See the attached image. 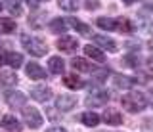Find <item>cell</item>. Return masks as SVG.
Returning a JSON list of instances; mask_svg holds the SVG:
<instances>
[{
  "label": "cell",
  "mask_w": 153,
  "mask_h": 132,
  "mask_svg": "<svg viewBox=\"0 0 153 132\" xmlns=\"http://www.w3.org/2000/svg\"><path fill=\"white\" fill-rule=\"evenodd\" d=\"M121 103H123V107L126 111L138 113V111L146 109L147 98H146V94H142V92H128V94H124L121 98Z\"/></svg>",
  "instance_id": "1"
},
{
  "label": "cell",
  "mask_w": 153,
  "mask_h": 132,
  "mask_svg": "<svg viewBox=\"0 0 153 132\" xmlns=\"http://www.w3.org/2000/svg\"><path fill=\"white\" fill-rule=\"evenodd\" d=\"M21 44L25 46V50L35 58H42L46 56L48 46L42 39H36V36H29V35H21Z\"/></svg>",
  "instance_id": "2"
},
{
  "label": "cell",
  "mask_w": 153,
  "mask_h": 132,
  "mask_svg": "<svg viewBox=\"0 0 153 132\" xmlns=\"http://www.w3.org/2000/svg\"><path fill=\"white\" fill-rule=\"evenodd\" d=\"M23 121H25V125L29 126V128L36 130V128H40V125H42V115L38 113L36 107L25 105L23 107Z\"/></svg>",
  "instance_id": "3"
},
{
  "label": "cell",
  "mask_w": 153,
  "mask_h": 132,
  "mask_svg": "<svg viewBox=\"0 0 153 132\" xmlns=\"http://www.w3.org/2000/svg\"><path fill=\"white\" fill-rule=\"evenodd\" d=\"M109 98H111V94L107 90H92L90 96L86 98V105L88 107H102L109 102Z\"/></svg>",
  "instance_id": "4"
},
{
  "label": "cell",
  "mask_w": 153,
  "mask_h": 132,
  "mask_svg": "<svg viewBox=\"0 0 153 132\" xmlns=\"http://www.w3.org/2000/svg\"><path fill=\"white\" fill-rule=\"evenodd\" d=\"M4 98H6V103L10 107H25V102H27V96L23 92H17V90H8L4 94Z\"/></svg>",
  "instance_id": "5"
},
{
  "label": "cell",
  "mask_w": 153,
  "mask_h": 132,
  "mask_svg": "<svg viewBox=\"0 0 153 132\" xmlns=\"http://www.w3.org/2000/svg\"><path fill=\"white\" fill-rule=\"evenodd\" d=\"M76 105V98L73 94H59L56 98V109L59 111H71Z\"/></svg>",
  "instance_id": "6"
},
{
  "label": "cell",
  "mask_w": 153,
  "mask_h": 132,
  "mask_svg": "<svg viewBox=\"0 0 153 132\" xmlns=\"http://www.w3.org/2000/svg\"><path fill=\"white\" fill-rule=\"evenodd\" d=\"M31 98L40 103H46L48 100L52 98V88H48L46 84H38V86H33L31 88Z\"/></svg>",
  "instance_id": "7"
},
{
  "label": "cell",
  "mask_w": 153,
  "mask_h": 132,
  "mask_svg": "<svg viewBox=\"0 0 153 132\" xmlns=\"http://www.w3.org/2000/svg\"><path fill=\"white\" fill-rule=\"evenodd\" d=\"M56 44H57V48L63 50V52H75L76 48H79V40H76L75 36H71V35H63V36H59Z\"/></svg>",
  "instance_id": "8"
},
{
  "label": "cell",
  "mask_w": 153,
  "mask_h": 132,
  "mask_svg": "<svg viewBox=\"0 0 153 132\" xmlns=\"http://www.w3.org/2000/svg\"><path fill=\"white\" fill-rule=\"evenodd\" d=\"M94 44L100 46V48H103V50H107V52H111V54H115V52L119 50L117 42L113 39H109V36H103V35H96L94 36Z\"/></svg>",
  "instance_id": "9"
},
{
  "label": "cell",
  "mask_w": 153,
  "mask_h": 132,
  "mask_svg": "<svg viewBox=\"0 0 153 132\" xmlns=\"http://www.w3.org/2000/svg\"><path fill=\"white\" fill-rule=\"evenodd\" d=\"M2 128L8 130V132H21L23 126H21V122H19L13 115H4L2 117Z\"/></svg>",
  "instance_id": "10"
},
{
  "label": "cell",
  "mask_w": 153,
  "mask_h": 132,
  "mask_svg": "<svg viewBox=\"0 0 153 132\" xmlns=\"http://www.w3.org/2000/svg\"><path fill=\"white\" fill-rule=\"evenodd\" d=\"M17 81L19 79H17L16 71H10V69H2V71H0V84H2V86H6V88L16 86Z\"/></svg>",
  "instance_id": "11"
},
{
  "label": "cell",
  "mask_w": 153,
  "mask_h": 132,
  "mask_svg": "<svg viewBox=\"0 0 153 132\" xmlns=\"http://www.w3.org/2000/svg\"><path fill=\"white\" fill-rule=\"evenodd\" d=\"M102 119L105 121V125H109V126H119L123 122V115L117 109H105Z\"/></svg>",
  "instance_id": "12"
},
{
  "label": "cell",
  "mask_w": 153,
  "mask_h": 132,
  "mask_svg": "<svg viewBox=\"0 0 153 132\" xmlns=\"http://www.w3.org/2000/svg\"><path fill=\"white\" fill-rule=\"evenodd\" d=\"M25 73H27L31 79H35V81H42V79H46V71H44V69H42L38 63H27Z\"/></svg>",
  "instance_id": "13"
},
{
  "label": "cell",
  "mask_w": 153,
  "mask_h": 132,
  "mask_svg": "<svg viewBox=\"0 0 153 132\" xmlns=\"http://www.w3.org/2000/svg\"><path fill=\"white\" fill-rule=\"evenodd\" d=\"M84 54L88 56L90 59H94V61H100V63H102V61H105V54H103V52L98 48V46L86 44V46H84Z\"/></svg>",
  "instance_id": "14"
},
{
  "label": "cell",
  "mask_w": 153,
  "mask_h": 132,
  "mask_svg": "<svg viewBox=\"0 0 153 132\" xmlns=\"http://www.w3.org/2000/svg\"><path fill=\"white\" fill-rule=\"evenodd\" d=\"M71 65H73L75 71H82V73H90V71H94V65L90 63L88 59H84V58H75L73 61H71Z\"/></svg>",
  "instance_id": "15"
},
{
  "label": "cell",
  "mask_w": 153,
  "mask_h": 132,
  "mask_svg": "<svg viewBox=\"0 0 153 132\" xmlns=\"http://www.w3.org/2000/svg\"><path fill=\"white\" fill-rule=\"evenodd\" d=\"M80 122L86 125V126H90V128H94V126L100 125V115L94 113V111H86V113L80 115Z\"/></svg>",
  "instance_id": "16"
},
{
  "label": "cell",
  "mask_w": 153,
  "mask_h": 132,
  "mask_svg": "<svg viewBox=\"0 0 153 132\" xmlns=\"http://www.w3.org/2000/svg\"><path fill=\"white\" fill-rule=\"evenodd\" d=\"M134 79H130V77H124V75H115L113 77V86L115 88H124V90H126V88H132L134 86Z\"/></svg>",
  "instance_id": "17"
},
{
  "label": "cell",
  "mask_w": 153,
  "mask_h": 132,
  "mask_svg": "<svg viewBox=\"0 0 153 132\" xmlns=\"http://www.w3.org/2000/svg\"><path fill=\"white\" fill-rule=\"evenodd\" d=\"M48 69L54 75H61L65 69V61L61 58H57V56H54V58H50V61H48Z\"/></svg>",
  "instance_id": "18"
},
{
  "label": "cell",
  "mask_w": 153,
  "mask_h": 132,
  "mask_svg": "<svg viewBox=\"0 0 153 132\" xmlns=\"http://www.w3.org/2000/svg\"><path fill=\"white\" fill-rule=\"evenodd\" d=\"M6 63L12 69H19L23 65V56L19 54V52H8L6 54Z\"/></svg>",
  "instance_id": "19"
},
{
  "label": "cell",
  "mask_w": 153,
  "mask_h": 132,
  "mask_svg": "<svg viewBox=\"0 0 153 132\" xmlns=\"http://www.w3.org/2000/svg\"><path fill=\"white\" fill-rule=\"evenodd\" d=\"M63 84L67 88H73V90H79V88L84 86V81L80 77H76V75H67L63 77Z\"/></svg>",
  "instance_id": "20"
},
{
  "label": "cell",
  "mask_w": 153,
  "mask_h": 132,
  "mask_svg": "<svg viewBox=\"0 0 153 132\" xmlns=\"http://www.w3.org/2000/svg\"><path fill=\"white\" fill-rule=\"evenodd\" d=\"M17 25L12 17H0V33H16Z\"/></svg>",
  "instance_id": "21"
},
{
  "label": "cell",
  "mask_w": 153,
  "mask_h": 132,
  "mask_svg": "<svg viewBox=\"0 0 153 132\" xmlns=\"http://www.w3.org/2000/svg\"><path fill=\"white\" fill-rule=\"evenodd\" d=\"M98 27L103 31H113L117 29V21L113 17H98Z\"/></svg>",
  "instance_id": "22"
},
{
  "label": "cell",
  "mask_w": 153,
  "mask_h": 132,
  "mask_svg": "<svg viewBox=\"0 0 153 132\" xmlns=\"http://www.w3.org/2000/svg\"><path fill=\"white\" fill-rule=\"evenodd\" d=\"M6 8H8V12L16 17H19L23 13V8H21V2H19V0H6Z\"/></svg>",
  "instance_id": "23"
},
{
  "label": "cell",
  "mask_w": 153,
  "mask_h": 132,
  "mask_svg": "<svg viewBox=\"0 0 153 132\" xmlns=\"http://www.w3.org/2000/svg\"><path fill=\"white\" fill-rule=\"evenodd\" d=\"M69 25L73 27V29H76L80 35H90V27L84 25V23H80L79 19H75V17H71V19H69Z\"/></svg>",
  "instance_id": "24"
},
{
  "label": "cell",
  "mask_w": 153,
  "mask_h": 132,
  "mask_svg": "<svg viewBox=\"0 0 153 132\" xmlns=\"http://www.w3.org/2000/svg\"><path fill=\"white\" fill-rule=\"evenodd\" d=\"M65 29H67V23L61 19V17H56V19L50 23V31L52 33H65Z\"/></svg>",
  "instance_id": "25"
},
{
  "label": "cell",
  "mask_w": 153,
  "mask_h": 132,
  "mask_svg": "<svg viewBox=\"0 0 153 132\" xmlns=\"http://www.w3.org/2000/svg\"><path fill=\"white\" fill-rule=\"evenodd\" d=\"M117 29L121 31V33H132V23H130V19L123 17L121 21H117Z\"/></svg>",
  "instance_id": "26"
},
{
  "label": "cell",
  "mask_w": 153,
  "mask_h": 132,
  "mask_svg": "<svg viewBox=\"0 0 153 132\" xmlns=\"http://www.w3.org/2000/svg\"><path fill=\"white\" fill-rule=\"evenodd\" d=\"M59 8L61 10H65V12H75L76 10V2L75 0H59Z\"/></svg>",
  "instance_id": "27"
},
{
  "label": "cell",
  "mask_w": 153,
  "mask_h": 132,
  "mask_svg": "<svg viewBox=\"0 0 153 132\" xmlns=\"http://www.w3.org/2000/svg\"><path fill=\"white\" fill-rule=\"evenodd\" d=\"M98 6H100L98 0H88V4H86V8H88V10H96Z\"/></svg>",
  "instance_id": "28"
},
{
  "label": "cell",
  "mask_w": 153,
  "mask_h": 132,
  "mask_svg": "<svg viewBox=\"0 0 153 132\" xmlns=\"http://www.w3.org/2000/svg\"><path fill=\"white\" fill-rule=\"evenodd\" d=\"M46 132H67L63 126H52V128H48Z\"/></svg>",
  "instance_id": "29"
},
{
  "label": "cell",
  "mask_w": 153,
  "mask_h": 132,
  "mask_svg": "<svg viewBox=\"0 0 153 132\" xmlns=\"http://www.w3.org/2000/svg\"><path fill=\"white\" fill-rule=\"evenodd\" d=\"M25 2L29 4V8H36L38 4H40V0H25Z\"/></svg>",
  "instance_id": "30"
},
{
  "label": "cell",
  "mask_w": 153,
  "mask_h": 132,
  "mask_svg": "<svg viewBox=\"0 0 153 132\" xmlns=\"http://www.w3.org/2000/svg\"><path fill=\"white\" fill-rule=\"evenodd\" d=\"M4 61H6V56H4V52H2V50H0V65H2V63H4Z\"/></svg>",
  "instance_id": "31"
},
{
  "label": "cell",
  "mask_w": 153,
  "mask_h": 132,
  "mask_svg": "<svg viewBox=\"0 0 153 132\" xmlns=\"http://www.w3.org/2000/svg\"><path fill=\"white\" fill-rule=\"evenodd\" d=\"M147 63H149V69H151V71H153V56H151L149 59H147Z\"/></svg>",
  "instance_id": "32"
},
{
  "label": "cell",
  "mask_w": 153,
  "mask_h": 132,
  "mask_svg": "<svg viewBox=\"0 0 153 132\" xmlns=\"http://www.w3.org/2000/svg\"><path fill=\"white\" fill-rule=\"evenodd\" d=\"M123 2H124V4H134L136 0H123Z\"/></svg>",
  "instance_id": "33"
},
{
  "label": "cell",
  "mask_w": 153,
  "mask_h": 132,
  "mask_svg": "<svg viewBox=\"0 0 153 132\" xmlns=\"http://www.w3.org/2000/svg\"><path fill=\"white\" fill-rule=\"evenodd\" d=\"M0 10H2V4H0Z\"/></svg>",
  "instance_id": "34"
},
{
  "label": "cell",
  "mask_w": 153,
  "mask_h": 132,
  "mask_svg": "<svg viewBox=\"0 0 153 132\" xmlns=\"http://www.w3.org/2000/svg\"><path fill=\"white\" fill-rule=\"evenodd\" d=\"M40 2H46V0H40Z\"/></svg>",
  "instance_id": "35"
}]
</instances>
